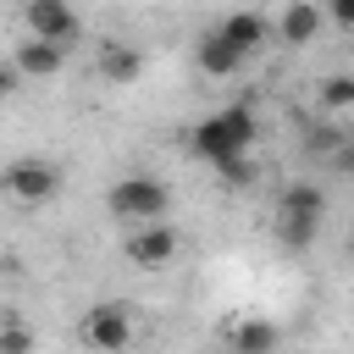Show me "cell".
<instances>
[{"mask_svg":"<svg viewBox=\"0 0 354 354\" xmlns=\"http://www.w3.org/2000/svg\"><path fill=\"white\" fill-rule=\"evenodd\" d=\"M254 133H260V122H254V111L249 105H221V111H210L199 127H194V155H205L210 166L216 160H227V155H243V149H254Z\"/></svg>","mask_w":354,"mask_h":354,"instance_id":"1","label":"cell"},{"mask_svg":"<svg viewBox=\"0 0 354 354\" xmlns=\"http://www.w3.org/2000/svg\"><path fill=\"white\" fill-rule=\"evenodd\" d=\"M321 216H326V188L293 183V188H282V199H277V238H282L288 249H310L315 232H321Z\"/></svg>","mask_w":354,"mask_h":354,"instance_id":"2","label":"cell"},{"mask_svg":"<svg viewBox=\"0 0 354 354\" xmlns=\"http://www.w3.org/2000/svg\"><path fill=\"white\" fill-rule=\"evenodd\" d=\"M105 205H111L116 221H160L171 210V188L160 177H149V171H133V177H116L111 183Z\"/></svg>","mask_w":354,"mask_h":354,"instance_id":"3","label":"cell"},{"mask_svg":"<svg viewBox=\"0 0 354 354\" xmlns=\"http://www.w3.org/2000/svg\"><path fill=\"white\" fill-rule=\"evenodd\" d=\"M55 188H61V166L44 160V155H17L11 166H0V194H11L22 205L55 199Z\"/></svg>","mask_w":354,"mask_h":354,"instance_id":"4","label":"cell"},{"mask_svg":"<svg viewBox=\"0 0 354 354\" xmlns=\"http://www.w3.org/2000/svg\"><path fill=\"white\" fill-rule=\"evenodd\" d=\"M171 254H177V227H166V216L160 221H133V232H127V260L133 266L160 271Z\"/></svg>","mask_w":354,"mask_h":354,"instance_id":"5","label":"cell"},{"mask_svg":"<svg viewBox=\"0 0 354 354\" xmlns=\"http://www.w3.org/2000/svg\"><path fill=\"white\" fill-rule=\"evenodd\" d=\"M83 343H94V348H127V343H133V315H127V304H94L88 321H83Z\"/></svg>","mask_w":354,"mask_h":354,"instance_id":"6","label":"cell"},{"mask_svg":"<svg viewBox=\"0 0 354 354\" xmlns=\"http://www.w3.org/2000/svg\"><path fill=\"white\" fill-rule=\"evenodd\" d=\"M28 33L50 39V44H72L77 39V11L66 0H28Z\"/></svg>","mask_w":354,"mask_h":354,"instance_id":"7","label":"cell"},{"mask_svg":"<svg viewBox=\"0 0 354 354\" xmlns=\"http://www.w3.org/2000/svg\"><path fill=\"white\" fill-rule=\"evenodd\" d=\"M216 39H221V44H232L238 55H254V50L271 39V22H266L260 11H232V17H221Z\"/></svg>","mask_w":354,"mask_h":354,"instance_id":"8","label":"cell"},{"mask_svg":"<svg viewBox=\"0 0 354 354\" xmlns=\"http://www.w3.org/2000/svg\"><path fill=\"white\" fill-rule=\"evenodd\" d=\"M61 61H66V44H50V39H22L17 44V55H11V66L22 72V77H55L61 72Z\"/></svg>","mask_w":354,"mask_h":354,"instance_id":"9","label":"cell"},{"mask_svg":"<svg viewBox=\"0 0 354 354\" xmlns=\"http://www.w3.org/2000/svg\"><path fill=\"white\" fill-rule=\"evenodd\" d=\"M138 72H144V55H138L127 39H105V44H100V77H105V83H133Z\"/></svg>","mask_w":354,"mask_h":354,"instance_id":"10","label":"cell"},{"mask_svg":"<svg viewBox=\"0 0 354 354\" xmlns=\"http://www.w3.org/2000/svg\"><path fill=\"white\" fill-rule=\"evenodd\" d=\"M277 33H282V44H310V39L321 33V6H315V0H288Z\"/></svg>","mask_w":354,"mask_h":354,"instance_id":"11","label":"cell"},{"mask_svg":"<svg viewBox=\"0 0 354 354\" xmlns=\"http://www.w3.org/2000/svg\"><path fill=\"white\" fill-rule=\"evenodd\" d=\"M238 66H243V55H238L232 44H221L216 33L199 39V72H205V77H232Z\"/></svg>","mask_w":354,"mask_h":354,"instance_id":"12","label":"cell"},{"mask_svg":"<svg viewBox=\"0 0 354 354\" xmlns=\"http://www.w3.org/2000/svg\"><path fill=\"white\" fill-rule=\"evenodd\" d=\"M227 343H232V348H243V354H266V348H277V343H282V332H277L271 321H238V326L227 332Z\"/></svg>","mask_w":354,"mask_h":354,"instance_id":"13","label":"cell"},{"mask_svg":"<svg viewBox=\"0 0 354 354\" xmlns=\"http://www.w3.org/2000/svg\"><path fill=\"white\" fill-rule=\"evenodd\" d=\"M216 171H221V183L227 188H249L260 171H254V160H249V149L243 155H227V160H216Z\"/></svg>","mask_w":354,"mask_h":354,"instance_id":"14","label":"cell"},{"mask_svg":"<svg viewBox=\"0 0 354 354\" xmlns=\"http://www.w3.org/2000/svg\"><path fill=\"white\" fill-rule=\"evenodd\" d=\"M321 100H326L332 111H348V105H354V77H343V72L326 77V83H321Z\"/></svg>","mask_w":354,"mask_h":354,"instance_id":"15","label":"cell"},{"mask_svg":"<svg viewBox=\"0 0 354 354\" xmlns=\"http://www.w3.org/2000/svg\"><path fill=\"white\" fill-rule=\"evenodd\" d=\"M28 348H33L28 326H0V354H28Z\"/></svg>","mask_w":354,"mask_h":354,"instance_id":"16","label":"cell"},{"mask_svg":"<svg viewBox=\"0 0 354 354\" xmlns=\"http://www.w3.org/2000/svg\"><path fill=\"white\" fill-rule=\"evenodd\" d=\"M17 83H22V72H17L11 61H0V100H11V94H17Z\"/></svg>","mask_w":354,"mask_h":354,"instance_id":"17","label":"cell"},{"mask_svg":"<svg viewBox=\"0 0 354 354\" xmlns=\"http://www.w3.org/2000/svg\"><path fill=\"white\" fill-rule=\"evenodd\" d=\"M332 22L337 28H354V0H332Z\"/></svg>","mask_w":354,"mask_h":354,"instance_id":"18","label":"cell"},{"mask_svg":"<svg viewBox=\"0 0 354 354\" xmlns=\"http://www.w3.org/2000/svg\"><path fill=\"white\" fill-rule=\"evenodd\" d=\"M0 271H6V254H0Z\"/></svg>","mask_w":354,"mask_h":354,"instance_id":"19","label":"cell"}]
</instances>
